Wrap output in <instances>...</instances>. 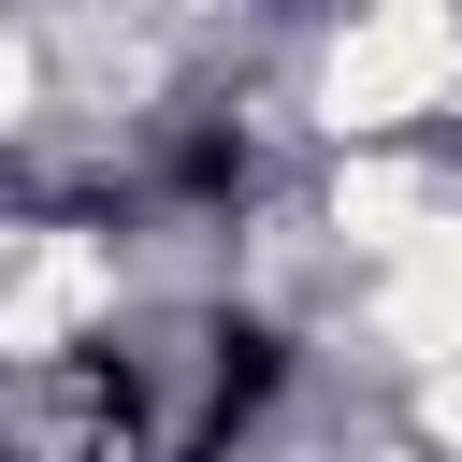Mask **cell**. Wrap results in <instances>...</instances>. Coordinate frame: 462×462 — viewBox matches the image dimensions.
<instances>
[{"instance_id":"5b68a950","label":"cell","mask_w":462,"mask_h":462,"mask_svg":"<svg viewBox=\"0 0 462 462\" xmlns=\"http://www.w3.org/2000/svg\"><path fill=\"white\" fill-rule=\"evenodd\" d=\"M0 116H29V43H0Z\"/></svg>"},{"instance_id":"6da1fadb","label":"cell","mask_w":462,"mask_h":462,"mask_svg":"<svg viewBox=\"0 0 462 462\" xmlns=\"http://www.w3.org/2000/svg\"><path fill=\"white\" fill-rule=\"evenodd\" d=\"M448 87H462V14H433V0L361 14V29L318 58V116H332V130H404V116H433Z\"/></svg>"},{"instance_id":"7a4b0ae2","label":"cell","mask_w":462,"mask_h":462,"mask_svg":"<svg viewBox=\"0 0 462 462\" xmlns=\"http://www.w3.org/2000/svg\"><path fill=\"white\" fill-rule=\"evenodd\" d=\"M101 303H116V260L87 231H0V346L14 361H43L58 332H87Z\"/></svg>"},{"instance_id":"3957f363","label":"cell","mask_w":462,"mask_h":462,"mask_svg":"<svg viewBox=\"0 0 462 462\" xmlns=\"http://www.w3.org/2000/svg\"><path fill=\"white\" fill-rule=\"evenodd\" d=\"M375 332H390L419 375H448V361H462V217H448V202L375 260Z\"/></svg>"},{"instance_id":"277c9868","label":"cell","mask_w":462,"mask_h":462,"mask_svg":"<svg viewBox=\"0 0 462 462\" xmlns=\"http://www.w3.org/2000/svg\"><path fill=\"white\" fill-rule=\"evenodd\" d=\"M419 419H433V448H462V361H448V375L419 390Z\"/></svg>"}]
</instances>
